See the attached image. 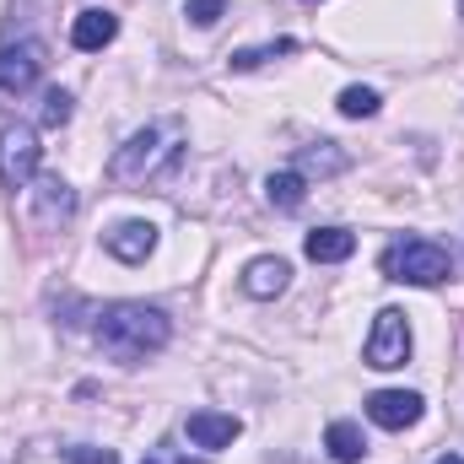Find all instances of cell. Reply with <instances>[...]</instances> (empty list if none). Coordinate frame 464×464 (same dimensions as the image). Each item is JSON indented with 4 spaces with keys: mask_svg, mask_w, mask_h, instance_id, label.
<instances>
[{
    "mask_svg": "<svg viewBox=\"0 0 464 464\" xmlns=\"http://www.w3.org/2000/svg\"><path fill=\"white\" fill-rule=\"evenodd\" d=\"M179 162H184V124H179V119H157V124L135 130V135L114 151L109 179L146 189V184H168Z\"/></svg>",
    "mask_w": 464,
    "mask_h": 464,
    "instance_id": "6da1fadb",
    "label": "cell"
},
{
    "mask_svg": "<svg viewBox=\"0 0 464 464\" xmlns=\"http://www.w3.org/2000/svg\"><path fill=\"white\" fill-rule=\"evenodd\" d=\"M168 335H173L168 330V314L162 308H146V303H109L98 314V346L109 351L114 362H124V367L157 356V351L168 346Z\"/></svg>",
    "mask_w": 464,
    "mask_h": 464,
    "instance_id": "7a4b0ae2",
    "label": "cell"
},
{
    "mask_svg": "<svg viewBox=\"0 0 464 464\" xmlns=\"http://www.w3.org/2000/svg\"><path fill=\"white\" fill-rule=\"evenodd\" d=\"M383 276L389 281H411V286H438L454 276V254L432 237H400L383 248Z\"/></svg>",
    "mask_w": 464,
    "mask_h": 464,
    "instance_id": "3957f363",
    "label": "cell"
},
{
    "mask_svg": "<svg viewBox=\"0 0 464 464\" xmlns=\"http://www.w3.org/2000/svg\"><path fill=\"white\" fill-rule=\"evenodd\" d=\"M38 135L27 130V124H5L0 130V179L11 184V189H27L33 179H38Z\"/></svg>",
    "mask_w": 464,
    "mask_h": 464,
    "instance_id": "277c9868",
    "label": "cell"
},
{
    "mask_svg": "<svg viewBox=\"0 0 464 464\" xmlns=\"http://www.w3.org/2000/svg\"><path fill=\"white\" fill-rule=\"evenodd\" d=\"M38 76H44V44L38 38H22V44L0 49V103H11L27 87H38Z\"/></svg>",
    "mask_w": 464,
    "mask_h": 464,
    "instance_id": "5b68a950",
    "label": "cell"
},
{
    "mask_svg": "<svg viewBox=\"0 0 464 464\" xmlns=\"http://www.w3.org/2000/svg\"><path fill=\"white\" fill-rule=\"evenodd\" d=\"M362 356H367V367H383V372L389 367H405V356H411V324H405L400 308H383L378 314V324H372Z\"/></svg>",
    "mask_w": 464,
    "mask_h": 464,
    "instance_id": "8992f818",
    "label": "cell"
},
{
    "mask_svg": "<svg viewBox=\"0 0 464 464\" xmlns=\"http://www.w3.org/2000/svg\"><path fill=\"white\" fill-rule=\"evenodd\" d=\"M71 217H76V189L65 179H38V189H33V222L44 232H60Z\"/></svg>",
    "mask_w": 464,
    "mask_h": 464,
    "instance_id": "52a82bcc",
    "label": "cell"
},
{
    "mask_svg": "<svg viewBox=\"0 0 464 464\" xmlns=\"http://www.w3.org/2000/svg\"><path fill=\"white\" fill-rule=\"evenodd\" d=\"M367 416H372L378 427H389V432H405V427H416V421H421V394L383 389V394H372V400H367Z\"/></svg>",
    "mask_w": 464,
    "mask_h": 464,
    "instance_id": "ba28073f",
    "label": "cell"
},
{
    "mask_svg": "<svg viewBox=\"0 0 464 464\" xmlns=\"http://www.w3.org/2000/svg\"><path fill=\"white\" fill-rule=\"evenodd\" d=\"M103 243H109V254H114V259H124V265H140V259L157 248V227H151V222H119Z\"/></svg>",
    "mask_w": 464,
    "mask_h": 464,
    "instance_id": "9c48e42d",
    "label": "cell"
},
{
    "mask_svg": "<svg viewBox=\"0 0 464 464\" xmlns=\"http://www.w3.org/2000/svg\"><path fill=\"white\" fill-rule=\"evenodd\" d=\"M184 432H189V443H195V449H227L232 438H237V416H222V411H195V416L184 421Z\"/></svg>",
    "mask_w": 464,
    "mask_h": 464,
    "instance_id": "30bf717a",
    "label": "cell"
},
{
    "mask_svg": "<svg viewBox=\"0 0 464 464\" xmlns=\"http://www.w3.org/2000/svg\"><path fill=\"white\" fill-rule=\"evenodd\" d=\"M114 33H119V16H114V11H98V5H92V11H82V16H76L71 44L92 54V49H109V44H114Z\"/></svg>",
    "mask_w": 464,
    "mask_h": 464,
    "instance_id": "8fae6325",
    "label": "cell"
},
{
    "mask_svg": "<svg viewBox=\"0 0 464 464\" xmlns=\"http://www.w3.org/2000/svg\"><path fill=\"white\" fill-rule=\"evenodd\" d=\"M303 248H308V259H319V265H341V259L356 254V232H346V227H314Z\"/></svg>",
    "mask_w": 464,
    "mask_h": 464,
    "instance_id": "7c38bea8",
    "label": "cell"
},
{
    "mask_svg": "<svg viewBox=\"0 0 464 464\" xmlns=\"http://www.w3.org/2000/svg\"><path fill=\"white\" fill-rule=\"evenodd\" d=\"M286 276H292L286 259H254L243 270V292L248 297H276V292H286Z\"/></svg>",
    "mask_w": 464,
    "mask_h": 464,
    "instance_id": "4fadbf2b",
    "label": "cell"
},
{
    "mask_svg": "<svg viewBox=\"0 0 464 464\" xmlns=\"http://www.w3.org/2000/svg\"><path fill=\"white\" fill-rule=\"evenodd\" d=\"M341 168H346V151H335V140H319V146H303V151H297V173L330 179V173H341Z\"/></svg>",
    "mask_w": 464,
    "mask_h": 464,
    "instance_id": "5bb4252c",
    "label": "cell"
},
{
    "mask_svg": "<svg viewBox=\"0 0 464 464\" xmlns=\"http://www.w3.org/2000/svg\"><path fill=\"white\" fill-rule=\"evenodd\" d=\"M265 195H270V206L276 211H297L303 200H308V189H303V173L292 168V173H270L265 179Z\"/></svg>",
    "mask_w": 464,
    "mask_h": 464,
    "instance_id": "9a60e30c",
    "label": "cell"
},
{
    "mask_svg": "<svg viewBox=\"0 0 464 464\" xmlns=\"http://www.w3.org/2000/svg\"><path fill=\"white\" fill-rule=\"evenodd\" d=\"M324 443H330V454H335L341 464H356L362 454H367V438H362L356 421H335V427L324 432Z\"/></svg>",
    "mask_w": 464,
    "mask_h": 464,
    "instance_id": "2e32d148",
    "label": "cell"
},
{
    "mask_svg": "<svg viewBox=\"0 0 464 464\" xmlns=\"http://www.w3.org/2000/svg\"><path fill=\"white\" fill-rule=\"evenodd\" d=\"M341 114L346 119L378 114V92H372V87H346V92H341Z\"/></svg>",
    "mask_w": 464,
    "mask_h": 464,
    "instance_id": "e0dca14e",
    "label": "cell"
},
{
    "mask_svg": "<svg viewBox=\"0 0 464 464\" xmlns=\"http://www.w3.org/2000/svg\"><path fill=\"white\" fill-rule=\"evenodd\" d=\"M292 49H297L292 38H281V44H270V49H237V54H232V71H254L259 60H276V54H292Z\"/></svg>",
    "mask_w": 464,
    "mask_h": 464,
    "instance_id": "ac0fdd59",
    "label": "cell"
},
{
    "mask_svg": "<svg viewBox=\"0 0 464 464\" xmlns=\"http://www.w3.org/2000/svg\"><path fill=\"white\" fill-rule=\"evenodd\" d=\"M65 119H71V92L49 87V92H44V124H49V130H60Z\"/></svg>",
    "mask_w": 464,
    "mask_h": 464,
    "instance_id": "d6986e66",
    "label": "cell"
},
{
    "mask_svg": "<svg viewBox=\"0 0 464 464\" xmlns=\"http://www.w3.org/2000/svg\"><path fill=\"white\" fill-rule=\"evenodd\" d=\"M65 459L71 464H119L114 449H92V443H76V449H65Z\"/></svg>",
    "mask_w": 464,
    "mask_h": 464,
    "instance_id": "ffe728a7",
    "label": "cell"
},
{
    "mask_svg": "<svg viewBox=\"0 0 464 464\" xmlns=\"http://www.w3.org/2000/svg\"><path fill=\"white\" fill-rule=\"evenodd\" d=\"M222 16V0H189V22H200V27H211Z\"/></svg>",
    "mask_w": 464,
    "mask_h": 464,
    "instance_id": "44dd1931",
    "label": "cell"
},
{
    "mask_svg": "<svg viewBox=\"0 0 464 464\" xmlns=\"http://www.w3.org/2000/svg\"><path fill=\"white\" fill-rule=\"evenodd\" d=\"M438 464H464V459H459V454H443V459H438Z\"/></svg>",
    "mask_w": 464,
    "mask_h": 464,
    "instance_id": "7402d4cb",
    "label": "cell"
},
{
    "mask_svg": "<svg viewBox=\"0 0 464 464\" xmlns=\"http://www.w3.org/2000/svg\"><path fill=\"white\" fill-rule=\"evenodd\" d=\"M179 464H206V459H189V454H184V459H179Z\"/></svg>",
    "mask_w": 464,
    "mask_h": 464,
    "instance_id": "603a6c76",
    "label": "cell"
},
{
    "mask_svg": "<svg viewBox=\"0 0 464 464\" xmlns=\"http://www.w3.org/2000/svg\"><path fill=\"white\" fill-rule=\"evenodd\" d=\"M459 16H464V0H459Z\"/></svg>",
    "mask_w": 464,
    "mask_h": 464,
    "instance_id": "cb8c5ba5",
    "label": "cell"
},
{
    "mask_svg": "<svg viewBox=\"0 0 464 464\" xmlns=\"http://www.w3.org/2000/svg\"><path fill=\"white\" fill-rule=\"evenodd\" d=\"M146 464H157V459H146Z\"/></svg>",
    "mask_w": 464,
    "mask_h": 464,
    "instance_id": "d4e9b609",
    "label": "cell"
},
{
    "mask_svg": "<svg viewBox=\"0 0 464 464\" xmlns=\"http://www.w3.org/2000/svg\"><path fill=\"white\" fill-rule=\"evenodd\" d=\"M308 5H314V0H308Z\"/></svg>",
    "mask_w": 464,
    "mask_h": 464,
    "instance_id": "484cf974",
    "label": "cell"
}]
</instances>
